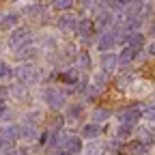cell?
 <instances>
[{
	"mask_svg": "<svg viewBox=\"0 0 155 155\" xmlns=\"http://www.w3.org/2000/svg\"><path fill=\"white\" fill-rule=\"evenodd\" d=\"M123 39H125V32L121 26H112L108 30H104L99 35V39H97V50H101L104 54L110 52L116 43H123Z\"/></svg>",
	"mask_w": 155,
	"mask_h": 155,
	"instance_id": "6da1fadb",
	"label": "cell"
},
{
	"mask_svg": "<svg viewBox=\"0 0 155 155\" xmlns=\"http://www.w3.org/2000/svg\"><path fill=\"white\" fill-rule=\"evenodd\" d=\"M144 116V108L142 106H127L123 110L116 112V119H119L121 125H129V127H136L140 123V119Z\"/></svg>",
	"mask_w": 155,
	"mask_h": 155,
	"instance_id": "7a4b0ae2",
	"label": "cell"
},
{
	"mask_svg": "<svg viewBox=\"0 0 155 155\" xmlns=\"http://www.w3.org/2000/svg\"><path fill=\"white\" fill-rule=\"evenodd\" d=\"M41 97H43L45 106H48V108H52V110H61V108H63V104H65V95L58 91V88H52V86L43 88Z\"/></svg>",
	"mask_w": 155,
	"mask_h": 155,
	"instance_id": "3957f363",
	"label": "cell"
},
{
	"mask_svg": "<svg viewBox=\"0 0 155 155\" xmlns=\"http://www.w3.org/2000/svg\"><path fill=\"white\" fill-rule=\"evenodd\" d=\"M78 37L82 39V43L84 45H91L93 43V39H95V22L93 19H80V22H78Z\"/></svg>",
	"mask_w": 155,
	"mask_h": 155,
	"instance_id": "277c9868",
	"label": "cell"
},
{
	"mask_svg": "<svg viewBox=\"0 0 155 155\" xmlns=\"http://www.w3.org/2000/svg\"><path fill=\"white\" fill-rule=\"evenodd\" d=\"M15 75L22 84H37L39 82V71L32 65H19L15 69Z\"/></svg>",
	"mask_w": 155,
	"mask_h": 155,
	"instance_id": "5b68a950",
	"label": "cell"
},
{
	"mask_svg": "<svg viewBox=\"0 0 155 155\" xmlns=\"http://www.w3.org/2000/svg\"><path fill=\"white\" fill-rule=\"evenodd\" d=\"M61 149H63V151H67L69 155H82L84 144H82V138H78V136L69 134V136H65V138H63Z\"/></svg>",
	"mask_w": 155,
	"mask_h": 155,
	"instance_id": "8992f818",
	"label": "cell"
},
{
	"mask_svg": "<svg viewBox=\"0 0 155 155\" xmlns=\"http://www.w3.org/2000/svg\"><path fill=\"white\" fill-rule=\"evenodd\" d=\"M99 67H101L104 73L112 75L116 69H119V54H114V52H106V54H101V58H99Z\"/></svg>",
	"mask_w": 155,
	"mask_h": 155,
	"instance_id": "52a82bcc",
	"label": "cell"
},
{
	"mask_svg": "<svg viewBox=\"0 0 155 155\" xmlns=\"http://www.w3.org/2000/svg\"><path fill=\"white\" fill-rule=\"evenodd\" d=\"M28 39H30V30L28 28H15L11 35H9V45L11 48H19V45H24L28 43Z\"/></svg>",
	"mask_w": 155,
	"mask_h": 155,
	"instance_id": "ba28073f",
	"label": "cell"
},
{
	"mask_svg": "<svg viewBox=\"0 0 155 155\" xmlns=\"http://www.w3.org/2000/svg\"><path fill=\"white\" fill-rule=\"evenodd\" d=\"M112 24H114V15H112L110 11L101 9L99 13L95 15V26L99 28L101 32H104V30H108V28H112Z\"/></svg>",
	"mask_w": 155,
	"mask_h": 155,
	"instance_id": "9c48e42d",
	"label": "cell"
},
{
	"mask_svg": "<svg viewBox=\"0 0 155 155\" xmlns=\"http://www.w3.org/2000/svg\"><path fill=\"white\" fill-rule=\"evenodd\" d=\"M78 22H80V19H78L73 13H63L56 19V26L61 30H78Z\"/></svg>",
	"mask_w": 155,
	"mask_h": 155,
	"instance_id": "30bf717a",
	"label": "cell"
},
{
	"mask_svg": "<svg viewBox=\"0 0 155 155\" xmlns=\"http://www.w3.org/2000/svg\"><path fill=\"white\" fill-rule=\"evenodd\" d=\"M144 41H147V37H144L142 32H129V35H125V39H123L125 48H131V50H140V48L144 45Z\"/></svg>",
	"mask_w": 155,
	"mask_h": 155,
	"instance_id": "8fae6325",
	"label": "cell"
},
{
	"mask_svg": "<svg viewBox=\"0 0 155 155\" xmlns=\"http://www.w3.org/2000/svg\"><path fill=\"white\" fill-rule=\"evenodd\" d=\"M101 136V125L99 123H86V125H82V138H86V140H97Z\"/></svg>",
	"mask_w": 155,
	"mask_h": 155,
	"instance_id": "7c38bea8",
	"label": "cell"
},
{
	"mask_svg": "<svg viewBox=\"0 0 155 155\" xmlns=\"http://www.w3.org/2000/svg\"><path fill=\"white\" fill-rule=\"evenodd\" d=\"M140 56V50H131V48H123V52L119 54V65H131L136 58Z\"/></svg>",
	"mask_w": 155,
	"mask_h": 155,
	"instance_id": "4fadbf2b",
	"label": "cell"
},
{
	"mask_svg": "<svg viewBox=\"0 0 155 155\" xmlns=\"http://www.w3.org/2000/svg\"><path fill=\"white\" fill-rule=\"evenodd\" d=\"M19 24V15L17 13H5L0 17V28L2 30H9V28H15Z\"/></svg>",
	"mask_w": 155,
	"mask_h": 155,
	"instance_id": "5bb4252c",
	"label": "cell"
},
{
	"mask_svg": "<svg viewBox=\"0 0 155 155\" xmlns=\"http://www.w3.org/2000/svg\"><path fill=\"white\" fill-rule=\"evenodd\" d=\"M82 155H106V144H101V142L93 140L91 144H84Z\"/></svg>",
	"mask_w": 155,
	"mask_h": 155,
	"instance_id": "9a60e30c",
	"label": "cell"
},
{
	"mask_svg": "<svg viewBox=\"0 0 155 155\" xmlns=\"http://www.w3.org/2000/svg\"><path fill=\"white\" fill-rule=\"evenodd\" d=\"M147 151H149V147L142 144L140 140H131V142L127 144V153H129V155H147Z\"/></svg>",
	"mask_w": 155,
	"mask_h": 155,
	"instance_id": "2e32d148",
	"label": "cell"
},
{
	"mask_svg": "<svg viewBox=\"0 0 155 155\" xmlns=\"http://www.w3.org/2000/svg\"><path fill=\"white\" fill-rule=\"evenodd\" d=\"M80 73H78L75 69H69V71H63L61 73V82H65V84H71V86H78V80H80Z\"/></svg>",
	"mask_w": 155,
	"mask_h": 155,
	"instance_id": "e0dca14e",
	"label": "cell"
},
{
	"mask_svg": "<svg viewBox=\"0 0 155 155\" xmlns=\"http://www.w3.org/2000/svg\"><path fill=\"white\" fill-rule=\"evenodd\" d=\"M91 114H93V123H106L110 116H112V112L108 108H95Z\"/></svg>",
	"mask_w": 155,
	"mask_h": 155,
	"instance_id": "ac0fdd59",
	"label": "cell"
},
{
	"mask_svg": "<svg viewBox=\"0 0 155 155\" xmlns=\"http://www.w3.org/2000/svg\"><path fill=\"white\" fill-rule=\"evenodd\" d=\"M19 138H22V140H35L37 138V129H35V125H19Z\"/></svg>",
	"mask_w": 155,
	"mask_h": 155,
	"instance_id": "d6986e66",
	"label": "cell"
},
{
	"mask_svg": "<svg viewBox=\"0 0 155 155\" xmlns=\"http://www.w3.org/2000/svg\"><path fill=\"white\" fill-rule=\"evenodd\" d=\"M2 138H7L11 142L19 140V125H7V127H2Z\"/></svg>",
	"mask_w": 155,
	"mask_h": 155,
	"instance_id": "ffe728a7",
	"label": "cell"
},
{
	"mask_svg": "<svg viewBox=\"0 0 155 155\" xmlns=\"http://www.w3.org/2000/svg\"><path fill=\"white\" fill-rule=\"evenodd\" d=\"M82 114H84V106H82V104H71V106L67 108V116H69L71 121L80 119Z\"/></svg>",
	"mask_w": 155,
	"mask_h": 155,
	"instance_id": "44dd1931",
	"label": "cell"
},
{
	"mask_svg": "<svg viewBox=\"0 0 155 155\" xmlns=\"http://www.w3.org/2000/svg\"><path fill=\"white\" fill-rule=\"evenodd\" d=\"M138 140H140L142 144H147V147L151 149V147H155V134H153L151 129H142V131H140V138H138Z\"/></svg>",
	"mask_w": 155,
	"mask_h": 155,
	"instance_id": "7402d4cb",
	"label": "cell"
},
{
	"mask_svg": "<svg viewBox=\"0 0 155 155\" xmlns=\"http://www.w3.org/2000/svg\"><path fill=\"white\" fill-rule=\"evenodd\" d=\"M99 95H101V86H97V84H91V86H86V91H84V97H86L88 101L97 99Z\"/></svg>",
	"mask_w": 155,
	"mask_h": 155,
	"instance_id": "603a6c76",
	"label": "cell"
},
{
	"mask_svg": "<svg viewBox=\"0 0 155 155\" xmlns=\"http://www.w3.org/2000/svg\"><path fill=\"white\" fill-rule=\"evenodd\" d=\"M71 7H73V0H54V9L63 11V13H69Z\"/></svg>",
	"mask_w": 155,
	"mask_h": 155,
	"instance_id": "cb8c5ba5",
	"label": "cell"
},
{
	"mask_svg": "<svg viewBox=\"0 0 155 155\" xmlns=\"http://www.w3.org/2000/svg\"><path fill=\"white\" fill-rule=\"evenodd\" d=\"M134 131V127H129V125H116V138H127V136Z\"/></svg>",
	"mask_w": 155,
	"mask_h": 155,
	"instance_id": "d4e9b609",
	"label": "cell"
},
{
	"mask_svg": "<svg viewBox=\"0 0 155 155\" xmlns=\"http://www.w3.org/2000/svg\"><path fill=\"white\" fill-rule=\"evenodd\" d=\"M24 13H26V15H30V17L41 15V13H43V7H41V5H30V7H26V9H24Z\"/></svg>",
	"mask_w": 155,
	"mask_h": 155,
	"instance_id": "484cf974",
	"label": "cell"
},
{
	"mask_svg": "<svg viewBox=\"0 0 155 155\" xmlns=\"http://www.w3.org/2000/svg\"><path fill=\"white\" fill-rule=\"evenodd\" d=\"M144 119L149 123H155V104H151V106L144 108Z\"/></svg>",
	"mask_w": 155,
	"mask_h": 155,
	"instance_id": "4316f807",
	"label": "cell"
},
{
	"mask_svg": "<svg viewBox=\"0 0 155 155\" xmlns=\"http://www.w3.org/2000/svg\"><path fill=\"white\" fill-rule=\"evenodd\" d=\"M106 82H108V73H104V71H99V73H95V84L97 86H106Z\"/></svg>",
	"mask_w": 155,
	"mask_h": 155,
	"instance_id": "83f0119b",
	"label": "cell"
},
{
	"mask_svg": "<svg viewBox=\"0 0 155 155\" xmlns=\"http://www.w3.org/2000/svg\"><path fill=\"white\" fill-rule=\"evenodd\" d=\"M80 67L82 69H91V56H88V52L80 54Z\"/></svg>",
	"mask_w": 155,
	"mask_h": 155,
	"instance_id": "f1b7e54d",
	"label": "cell"
},
{
	"mask_svg": "<svg viewBox=\"0 0 155 155\" xmlns=\"http://www.w3.org/2000/svg\"><path fill=\"white\" fill-rule=\"evenodd\" d=\"M99 2V0H78V5L82 9H95V5Z\"/></svg>",
	"mask_w": 155,
	"mask_h": 155,
	"instance_id": "f546056e",
	"label": "cell"
},
{
	"mask_svg": "<svg viewBox=\"0 0 155 155\" xmlns=\"http://www.w3.org/2000/svg\"><path fill=\"white\" fill-rule=\"evenodd\" d=\"M13 71H11V67L7 65V63H2L0 61V78H7V75H11Z\"/></svg>",
	"mask_w": 155,
	"mask_h": 155,
	"instance_id": "4dcf8cb0",
	"label": "cell"
},
{
	"mask_svg": "<svg viewBox=\"0 0 155 155\" xmlns=\"http://www.w3.org/2000/svg\"><path fill=\"white\" fill-rule=\"evenodd\" d=\"M131 80H134V78H131V73H123V75L119 78V86L123 88V86H127V82L131 84Z\"/></svg>",
	"mask_w": 155,
	"mask_h": 155,
	"instance_id": "1f68e13d",
	"label": "cell"
},
{
	"mask_svg": "<svg viewBox=\"0 0 155 155\" xmlns=\"http://www.w3.org/2000/svg\"><path fill=\"white\" fill-rule=\"evenodd\" d=\"M39 54V50H35V48H28V50H24L22 52V58H35Z\"/></svg>",
	"mask_w": 155,
	"mask_h": 155,
	"instance_id": "d6a6232c",
	"label": "cell"
},
{
	"mask_svg": "<svg viewBox=\"0 0 155 155\" xmlns=\"http://www.w3.org/2000/svg\"><path fill=\"white\" fill-rule=\"evenodd\" d=\"M9 88H5V86H0V101H2V99H7V97H9Z\"/></svg>",
	"mask_w": 155,
	"mask_h": 155,
	"instance_id": "836d02e7",
	"label": "cell"
},
{
	"mask_svg": "<svg viewBox=\"0 0 155 155\" xmlns=\"http://www.w3.org/2000/svg\"><path fill=\"white\" fill-rule=\"evenodd\" d=\"M5 155H28V151H26V149H19V151H15V149H13V151L5 153Z\"/></svg>",
	"mask_w": 155,
	"mask_h": 155,
	"instance_id": "e575fe53",
	"label": "cell"
},
{
	"mask_svg": "<svg viewBox=\"0 0 155 155\" xmlns=\"http://www.w3.org/2000/svg\"><path fill=\"white\" fill-rule=\"evenodd\" d=\"M147 54H149V56H155V41H151V43L147 45Z\"/></svg>",
	"mask_w": 155,
	"mask_h": 155,
	"instance_id": "d590c367",
	"label": "cell"
},
{
	"mask_svg": "<svg viewBox=\"0 0 155 155\" xmlns=\"http://www.w3.org/2000/svg\"><path fill=\"white\" fill-rule=\"evenodd\" d=\"M114 2H116V5H119V7H123V9H127V7H129V2H131V0H114Z\"/></svg>",
	"mask_w": 155,
	"mask_h": 155,
	"instance_id": "8d00e7d4",
	"label": "cell"
},
{
	"mask_svg": "<svg viewBox=\"0 0 155 155\" xmlns=\"http://www.w3.org/2000/svg\"><path fill=\"white\" fill-rule=\"evenodd\" d=\"M5 110H7V106H5V101H0V116H5Z\"/></svg>",
	"mask_w": 155,
	"mask_h": 155,
	"instance_id": "74e56055",
	"label": "cell"
},
{
	"mask_svg": "<svg viewBox=\"0 0 155 155\" xmlns=\"http://www.w3.org/2000/svg\"><path fill=\"white\" fill-rule=\"evenodd\" d=\"M149 37H153V39H155V24L151 26V30H149Z\"/></svg>",
	"mask_w": 155,
	"mask_h": 155,
	"instance_id": "f35d334b",
	"label": "cell"
},
{
	"mask_svg": "<svg viewBox=\"0 0 155 155\" xmlns=\"http://www.w3.org/2000/svg\"><path fill=\"white\" fill-rule=\"evenodd\" d=\"M54 155H69V153H67V151H63V149H58V151H56Z\"/></svg>",
	"mask_w": 155,
	"mask_h": 155,
	"instance_id": "ab89813d",
	"label": "cell"
}]
</instances>
